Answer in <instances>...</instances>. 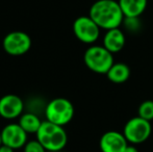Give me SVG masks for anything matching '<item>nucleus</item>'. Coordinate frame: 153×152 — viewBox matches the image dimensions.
Masks as SVG:
<instances>
[{"label": "nucleus", "instance_id": "1", "mask_svg": "<svg viewBox=\"0 0 153 152\" xmlns=\"http://www.w3.org/2000/svg\"><path fill=\"white\" fill-rule=\"evenodd\" d=\"M89 16L104 30L120 27L125 18L117 0H97L90 7Z\"/></svg>", "mask_w": 153, "mask_h": 152}, {"label": "nucleus", "instance_id": "2", "mask_svg": "<svg viewBox=\"0 0 153 152\" xmlns=\"http://www.w3.org/2000/svg\"><path fill=\"white\" fill-rule=\"evenodd\" d=\"M36 140L47 151H62L68 143V136L64 126L52 122H42L40 129L36 133Z\"/></svg>", "mask_w": 153, "mask_h": 152}, {"label": "nucleus", "instance_id": "3", "mask_svg": "<svg viewBox=\"0 0 153 152\" xmlns=\"http://www.w3.org/2000/svg\"><path fill=\"white\" fill-rule=\"evenodd\" d=\"M88 69L97 74H106L115 64L114 54L103 45H91L83 54Z\"/></svg>", "mask_w": 153, "mask_h": 152}, {"label": "nucleus", "instance_id": "4", "mask_svg": "<svg viewBox=\"0 0 153 152\" xmlns=\"http://www.w3.org/2000/svg\"><path fill=\"white\" fill-rule=\"evenodd\" d=\"M45 116L47 121L65 126L74 117V106L66 98H55L47 104Z\"/></svg>", "mask_w": 153, "mask_h": 152}, {"label": "nucleus", "instance_id": "5", "mask_svg": "<svg viewBox=\"0 0 153 152\" xmlns=\"http://www.w3.org/2000/svg\"><path fill=\"white\" fill-rule=\"evenodd\" d=\"M151 122L139 116L129 119L123 128V134L129 144L132 145H139L146 142L151 136Z\"/></svg>", "mask_w": 153, "mask_h": 152}, {"label": "nucleus", "instance_id": "6", "mask_svg": "<svg viewBox=\"0 0 153 152\" xmlns=\"http://www.w3.org/2000/svg\"><path fill=\"white\" fill-rule=\"evenodd\" d=\"M101 28L90 16H80L73 22L75 37L85 44L92 45L100 37Z\"/></svg>", "mask_w": 153, "mask_h": 152}, {"label": "nucleus", "instance_id": "7", "mask_svg": "<svg viewBox=\"0 0 153 152\" xmlns=\"http://www.w3.org/2000/svg\"><path fill=\"white\" fill-rule=\"evenodd\" d=\"M2 46L7 54L19 56L29 51L31 47V39L24 31H12L4 37Z\"/></svg>", "mask_w": 153, "mask_h": 152}, {"label": "nucleus", "instance_id": "8", "mask_svg": "<svg viewBox=\"0 0 153 152\" xmlns=\"http://www.w3.org/2000/svg\"><path fill=\"white\" fill-rule=\"evenodd\" d=\"M2 144L13 149H19L27 143V132L19 123H10L1 130Z\"/></svg>", "mask_w": 153, "mask_h": 152}, {"label": "nucleus", "instance_id": "9", "mask_svg": "<svg viewBox=\"0 0 153 152\" xmlns=\"http://www.w3.org/2000/svg\"><path fill=\"white\" fill-rule=\"evenodd\" d=\"M128 144L123 132L117 130L104 132L99 141L101 152H124Z\"/></svg>", "mask_w": 153, "mask_h": 152}, {"label": "nucleus", "instance_id": "10", "mask_svg": "<svg viewBox=\"0 0 153 152\" xmlns=\"http://www.w3.org/2000/svg\"><path fill=\"white\" fill-rule=\"evenodd\" d=\"M24 108V103L19 96L7 94L0 98V116L3 119L13 120L21 117Z\"/></svg>", "mask_w": 153, "mask_h": 152}, {"label": "nucleus", "instance_id": "11", "mask_svg": "<svg viewBox=\"0 0 153 152\" xmlns=\"http://www.w3.org/2000/svg\"><path fill=\"white\" fill-rule=\"evenodd\" d=\"M103 46L113 54L118 53L124 48L126 43V36L125 33L120 29V27L114 29L106 30L104 37H103Z\"/></svg>", "mask_w": 153, "mask_h": 152}, {"label": "nucleus", "instance_id": "12", "mask_svg": "<svg viewBox=\"0 0 153 152\" xmlns=\"http://www.w3.org/2000/svg\"><path fill=\"white\" fill-rule=\"evenodd\" d=\"M124 17H141L146 10L148 0H118Z\"/></svg>", "mask_w": 153, "mask_h": 152}, {"label": "nucleus", "instance_id": "13", "mask_svg": "<svg viewBox=\"0 0 153 152\" xmlns=\"http://www.w3.org/2000/svg\"><path fill=\"white\" fill-rule=\"evenodd\" d=\"M105 75L111 82L117 83V85L124 83L130 77V68L127 64L115 63Z\"/></svg>", "mask_w": 153, "mask_h": 152}, {"label": "nucleus", "instance_id": "14", "mask_svg": "<svg viewBox=\"0 0 153 152\" xmlns=\"http://www.w3.org/2000/svg\"><path fill=\"white\" fill-rule=\"evenodd\" d=\"M20 126L28 133H36L42 125V121L36 115L32 113H25L22 114L19 120Z\"/></svg>", "mask_w": 153, "mask_h": 152}, {"label": "nucleus", "instance_id": "15", "mask_svg": "<svg viewBox=\"0 0 153 152\" xmlns=\"http://www.w3.org/2000/svg\"><path fill=\"white\" fill-rule=\"evenodd\" d=\"M122 25L129 33H137L142 29V20L140 17H125Z\"/></svg>", "mask_w": 153, "mask_h": 152}, {"label": "nucleus", "instance_id": "16", "mask_svg": "<svg viewBox=\"0 0 153 152\" xmlns=\"http://www.w3.org/2000/svg\"><path fill=\"white\" fill-rule=\"evenodd\" d=\"M137 116L147 121L153 120V100H145L139 106Z\"/></svg>", "mask_w": 153, "mask_h": 152}, {"label": "nucleus", "instance_id": "17", "mask_svg": "<svg viewBox=\"0 0 153 152\" xmlns=\"http://www.w3.org/2000/svg\"><path fill=\"white\" fill-rule=\"evenodd\" d=\"M24 152H47V150L38 140H33L25 144Z\"/></svg>", "mask_w": 153, "mask_h": 152}, {"label": "nucleus", "instance_id": "18", "mask_svg": "<svg viewBox=\"0 0 153 152\" xmlns=\"http://www.w3.org/2000/svg\"><path fill=\"white\" fill-rule=\"evenodd\" d=\"M124 152H139V150H137V148L135 147V145L128 144V146L126 147Z\"/></svg>", "mask_w": 153, "mask_h": 152}, {"label": "nucleus", "instance_id": "19", "mask_svg": "<svg viewBox=\"0 0 153 152\" xmlns=\"http://www.w3.org/2000/svg\"><path fill=\"white\" fill-rule=\"evenodd\" d=\"M0 152H15V149L2 144L1 146H0Z\"/></svg>", "mask_w": 153, "mask_h": 152}, {"label": "nucleus", "instance_id": "20", "mask_svg": "<svg viewBox=\"0 0 153 152\" xmlns=\"http://www.w3.org/2000/svg\"><path fill=\"white\" fill-rule=\"evenodd\" d=\"M2 145V136H1V131H0V146Z\"/></svg>", "mask_w": 153, "mask_h": 152}, {"label": "nucleus", "instance_id": "21", "mask_svg": "<svg viewBox=\"0 0 153 152\" xmlns=\"http://www.w3.org/2000/svg\"><path fill=\"white\" fill-rule=\"evenodd\" d=\"M47 152H62V151H47Z\"/></svg>", "mask_w": 153, "mask_h": 152}]
</instances>
